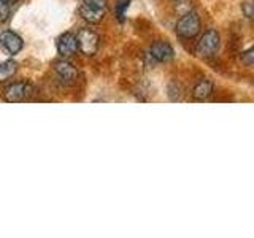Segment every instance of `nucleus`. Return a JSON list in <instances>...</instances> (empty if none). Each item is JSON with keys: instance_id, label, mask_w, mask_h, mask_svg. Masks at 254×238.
Listing matches in <instances>:
<instances>
[{"instance_id": "16", "label": "nucleus", "mask_w": 254, "mask_h": 238, "mask_svg": "<svg viewBox=\"0 0 254 238\" xmlns=\"http://www.w3.org/2000/svg\"><path fill=\"white\" fill-rule=\"evenodd\" d=\"M2 2H6V3H10V5H13L16 0H2Z\"/></svg>"}, {"instance_id": "12", "label": "nucleus", "mask_w": 254, "mask_h": 238, "mask_svg": "<svg viewBox=\"0 0 254 238\" xmlns=\"http://www.w3.org/2000/svg\"><path fill=\"white\" fill-rule=\"evenodd\" d=\"M240 59H242V62L245 63V65L251 67L254 63V50H253V48H250V50H246L245 53H242Z\"/></svg>"}, {"instance_id": "4", "label": "nucleus", "mask_w": 254, "mask_h": 238, "mask_svg": "<svg viewBox=\"0 0 254 238\" xmlns=\"http://www.w3.org/2000/svg\"><path fill=\"white\" fill-rule=\"evenodd\" d=\"M175 30L183 38H192L200 32V19L195 13H186L178 19Z\"/></svg>"}, {"instance_id": "10", "label": "nucleus", "mask_w": 254, "mask_h": 238, "mask_svg": "<svg viewBox=\"0 0 254 238\" xmlns=\"http://www.w3.org/2000/svg\"><path fill=\"white\" fill-rule=\"evenodd\" d=\"M213 92V83L208 81V79H202V81H198L194 89H192V99L197 100V102H203L206 100L211 95Z\"/></svg>"}, {"instance_id": "14", "label": "nucleus", "mask_w": 254, "mask_h": 238, "mask_svg": "<svg viewBox=\"0 0 254 238\" xmlns=\"http://www.w3.org/2000/svg\"><path fill=\"white\" fill-rule=\"evenodd\" d=\"M10 11H11V5L0 0V22H3V21L8 19V16H10Z\"/></svg>"}, {"instance_id": "7", "label": "nucleus", "mask_w": 254, "mask_h": 238, "mask_svg": "<svg viewBox=\"0 0 254 238\" xmlns=\"http://www.w3.org/2000/svg\"><path fill=\"white\" fill-rule=\"evenodd\" d=\"M54 70H56V73H58L59 79L64 84H75L76 83L78 71H76V68L71 65L70 62H67V60L56 62Z\"/></svg>"}, {"instance_id": "8", "label": "nucleus", "mask_w": 254, "mask_h": 238, "mask_svg": "<svg viewBox=\"0 0 254 238\" xmlns=\"http://www.w3.org/2000/svg\"><path fill=\"white\" fill-rule=\"evenodd\" d=\"M78 51V45H76V37L73 34H64L58 40V53L62 58H70V56L76 54Z\"/></svg>"}, {"instance_id": "15", "label": "nucleus", "mask_w": 254, "mask_h": 238, "mask_svg": "<svg viewBox=\"0 0 254 238\" xmlns=\"http://www.w3.org/2000/svg\"><path fill=\"white\" fill-rule=\"evenodd\" d=\"M242 10L245 11L246 18H248V19L253 18V5H251V3H243V5H242Z\"/></svg>"}, {"instance_id": "11", "label": "nucleus", "mask_w": 254, "mask_h": 238, "mask_svg": "<svg viewBox=\"0 0 254 238\" xmlns=\"http://www.w3.org/2000/svg\"><path fill=\"white\" fill-rule=\"evenodd\" d=\"M16 71H18V63H16L14 60L0 62V83L10 79Z\"/></svg>"}, {"instance_id": "9", "label": "nucleus", "mask_w": 254, "mask_h": 238, "mask_svg": "<svg viewBox=\"0 0 254 238\" xmlns=\"http://www.w3.org/2000/svg\"><path fill=\"white\" fill-rule=\"evenodd\" d=\"M149 51H151V56H153L157 62H169L175 56L173 48L165 42H156L153 46H151Z\"/></svg>"}, {"instance_id": "17", "label": "nucleus", "mask_w": 254, "mask_h": 238, "mask_svg": "<svg viewBox=\"0 0 254 238\" xmlns=\"http://www.w3.org/2000/svg\"><path fill=\"white\" fill-rule=\"evenodd\" d=\"M175 2H183V0H175Z\"/></svg>"}, {"instance_id": "1", "label": "nucleus", "mask_w": 254, "mask_h": 238, "mask_svg": "<svg viewBox=\"0 0 254 238\" xmlns=\"http://www.w3.org/2000/svg\"><path fill=\"white\" fill-rule=\"evenodd\" d=\"M79 14L91 24L100 22L105 18V0H79Z\"/></svg>"}, {"instance_id": "6", "label": "nucleus", "mask_w": 254, "mask_h": 238, "mask_svg": "<svg viewBox=\"0 0 254 238\" xmlns=\"http://www.w3.org/2000/svg\"><path fill=\"white\" fill-rule=\"evenodd\" d=\"M0 46H2L8 54L14 56L22 50L24 43H22V38L18 34H14L11 30H3V32H0Z\"/></svg>"}, {"instance_id": "2", "label": "nucleus", "mask_w": 254, "mask_h": 238, "mask_svg": "<svg viewBox=\"0 0 254 238\" xmlns=\"http://www.w3.org/2000/svg\"><path fill=\"white\" fill-rule=\"evenodd\" d=\"M219 48V35L216 30H206L205 34L200 37V40L197 42L195 46V53L200 56V58H211V56L216 54Z\"/></svg>"}, {"instance_id": "5", "label": "nucleus", "mask_w": 254, "mask_h": 238, "mask_svg": "<svg viewBox=\"0 0 254 238\" xmlns=\"http://www.w3.org/2000/svg\"><path fill=\"white\" fill-rule=\"evenodd\" d=\"M30 92H32V86L29 83L18 81V83L8 84L2 92V97L8 103H16V102L26 100Z\"/></svg>"}, {"instance_id": "13", "label": "nucleus", "mask_w": 254, "mask_h": 238, "mask_svg": "<svg viewBox=\"0 0 254 238\" xmlns=\"http://www.w3.org/2000/svg\"><path fill=\"white\" fill-rule=\"evenodd\" d=\"M129 8V0H121V2L118 3L116 6V14H118V19L119 21H124V14H126V10Z\"/></svg>"}, {"instance_id": "3", "label": "nucleus", "mask_w": 254, "mask_h": 238, "mask_svg": "<svg viewBox=\"0 0 254 238\" xmlns=\"http://www.w3.org/2000/svg\"><path fill=\"white\" fill-rule=\"evenodd\" d=\"M78 51H81L84 56H94L99 50V35L91 29H81L75 35Z\"/></svg>"}]
</instances>
